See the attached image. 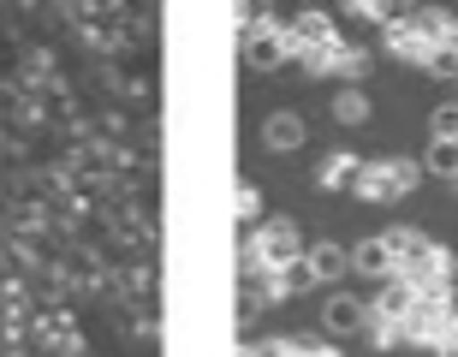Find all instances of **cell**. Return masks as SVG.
<instances>
[{
	"instance_id": "obj_4",
	"label": "cell",
	"mask_w": 458,
	"mask_h": 357,
	"mask_svg": "<svg viewBox=\"0 0 458 357\" xmlns=\"http://www.w3.org/2000/svg\"><path fill=\"white\" fill-rule=\"evenodd\" d=\"M345 274H352V244H340V238H316V244H304V280L310 286H340Z\"/></svg>"
},
{
	"instance_id": "obj_2",
	"label": "cell",
	"mask_w": 458,
	"mask_h": 357,
	"mask_svg": "<svg viewBox=\"0 0 458 357\" xmlns=\"http://www.w3.org/2000/svg\"><path fill=\"white\" fill-rule=\"evenodd\" d=\"M417 179H423V167L417 161H405V155H375V161H363L352 179V191L363 197V203H399V197H411L417 191Z\"/></svg>"
},
{
	"instance_id": "obj_17",
	"label": "cell",
	"mask_w": 458,
	"mask_h": 357,
	"mask_svg": "<svg viewBox=\"0 0 458 357\" xmlns=\"http://www.w3.org/2000/svg\"><path fill=\"white\" fill-rule=\"evenodd\" d=\"M238 221H262V191H256V185H238Z\"/></svg>"
},
{
	"instance_id": "obj_16",
	"label": "cell",
	"mask_w": 458,
	"mask_h": 357,
	"mask_svg": "<svg viewBox=\"0 0 458 357\" xmlns=\"http://www.w3.org/2000/svg\"><path fill=\"white\" fill-rule=\"evenodd\" d=\"M428 143H458V102H441L428 114Z\"/></svg>"
},
{
	"instance_id": "obj_12",
	"label": "cell",
	"mask_w": 458,
	"mask_h": 357,
	"mask_svg": "<svg viewBox=\"0 0 458 357\" xmlns=\"http://www.w3.org/2000/svg\"><path fill=\"white\" fill-rule=\"evenodd\" d=\"M327 114L340 119V125H369V96H363L357 84H345L340 96H334V107H327Z\"/></svg>"
},
{
	"instance_id": "obj_13",
	"label": "cell",
	"mask_w": 458,
	"mask_h": 357,
	"mask_svg": "<svg viewBox=\"0 0 458 357\" xmlns=\"http://www.w3.org/2000/svg\"><path fill=\"white\" fill-rule=\"evenodd\" d=\"M363 72H369V54H363V48H352V42H345V48L334 54V60H327V78H345V84H357Z\"/></svg>"
},
{
	"instance_id": "obj_6",
	"label": "cell",
	"mask_w": 458,
	"mask_h": 357,
	"mask_svg": "<svg viewBox=\"0 0 458 357\" xmlns=\"http://www.w3.org/2000/svg\"><path fill=\"white\" fill-rule=\"evenodd\" d=\"M369 322V298H352V292H327L322 298V334L327 340H352Z\"/></svg>"
},
{
	"instance_id": "obj_18",
	"label": "cell",
	"mask_w": 458,
	"mask_h": 357,
	"mask_svg": "<svg viewBox=\"0 0 458 357\" xmlns=\"http://www.w3.org/2000/svg\"><path fill=\"white\" fill-rule=\"evenodd\" d=\"M435 357H458V345H441V352H435Z\"/></svg>"
},
{
	"instance_id": "obj_3",
	"label": "cell",
	"mask_w": 458,
	"mask_h": 357,
	"mask_svg": "<svg viewBox=\"0 0 458 357\" xmlns=\"http://www.w3.org/2000/svg\"><path fill=\"white\" fill-rule=\"evenodd\" d=\"M292 60V36H286V18H256L244 30V66L250 72H274Z\"/></svg>"
},
{
	"instance_id": "obj_14",
	"label": "cell",
	"mask_w": 458,
	"mask_h": 357,
	"mask_svg": "<svg viewBox=\"0 0 458 357\" xmlns=\"http://www.w3.org/2000/svg\"><path fill=\"white\" fill-rule=\"evenodd\" d=\"M280 345H286V357H340V345L327 340V334H292Z\"/></svg>"
},
{
	"instance_id": "obj_1",
	"label": "cell",
	"mask_w": 458,
	"mask_h": 357,
	"mask_svg": "<svg viewBox=\"0 0 458 357\" xmlns=\"http://www.w3.org/2000/svg\"><path fill=\"white\" fill-rule=\"evenodd\" d=\"M292 262H304V233L280 215V221H262L244 244H238V268H244V280H256V274H286Z\"/></svg>"
},
{
	"instance_id": "obj_11",
	"label": "cell",
	"mask_w": 458,
	"mask_h": 357,
	"mask_svg": "<svg viewBox=\"0 0 458 357\" xmlns=\"http://www.w3.org/2000/svg\"><path fill=\"white\" fill-rule=\"evenodd\" d=\"M363 340H369L375 352H393V345H405V322H399V316H381V310H369V322H363Z\"/></svg>"
},
{
	"instance_id": "obj_5",
	"label": "cell",
	"mask_w": 458,
	"mask_h": 357,
	"mask_svg": "<svg viewBox=\"0 0 458 357\" xmlns=\"http://www.w3.org/2000/svg\"><path fill=\"white\" fill-rule=\"evenodd\" d=\"M381 42H387V54H393V60H405V66H428V54L441 48V42H428V36H423L417 13H399L387 30H381Z\"/></svg>"
},
{
	"instance_id": "obj_9",
	"label": "cell",
	"mask_w": 458,
	"mask_h": 357,
	"mask_svg": "<svg viewBox=\"0 0 458 357\" xmlns=\"http://www.w3.org/2000/svg\"><path fill=\"white\" fill-rule=\"evenodd\" d=\"M357 167H363V155H357V149H327L322 161H316V185H322V191H352Z\"/></svg>"
},
{
	"instance_id": "obj_10",
	"label": "cell",
	"mask_w": 458,
	"mask_h": 357,
	"mask_svg": "<svg viewBox=\"0 0 458 357\" xmlns=\"http://www.w3.org/2000/svg\"><path fill=\"white\" fill-rule=\"evenodd\" d=\"M381 244L393 251V268H405V262H417V251L428 244V233H423V226H387Z\"/></svg>"
},
{
	"instance_id": "obj_7",
	"label": "cell",
	"mask_w": 458,
	"mask_h": 357,
	"mask_svg": "<svg viewBox=\"0 0 458 357\" xmlns=\"http://www.w3.org/2000/svg\"><path fill=\"white\" fill-rule=\"evenodd\" d=\"M304 137H310V125L292 107H274L268 119H262V143H268L274 155H292V149H304Z\"/></svg>"
},
{
	"instance_id": "obj_8",
	"label": "cell",
	"mask_w": 458,
	"mask_h": 357,
	"mask_svg": "<svg viewBox=\"0 0 458 357\" xmlns=\"http://www.w3.org/2000/svg\"><path fill=\"white\" fill-rule=\"evenodd\" d=\"M352 274H363V280H381V286L399 274V268H393V251L381 244V233H369V238H357V244H352Z\"/></svg>"
},
{
	"instance_id": "obj_15",
	"label": "cell",
	"mask_w": 458,
	"mask_h": 357,
	"mask_svg": "<svg viewBox=\"0 0 458 357\" xmlns=\"http://www.w3.org/2000/svg\"><path fill=\"white\" fill-rule=\"evenodd\" d=\"M423 173H435V179H458V143H428Z\"/></svg>"
}]
</instances>
